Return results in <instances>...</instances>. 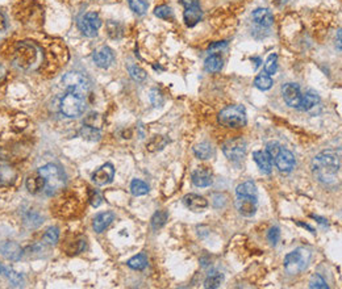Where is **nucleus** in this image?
<instances>
[{"label":"nucleus","instance_id":"nucleus-1","mask_svg":"<svg viewBox=\"0 0 342 289\" xmlns=\"http://www.w3.org/2000/svg\"><path fill=\"white\" fill-rule=\"evenodd\" d=\"M341 167V155L336 150H324L312 160V171L317 180L324 184H333Z\"/></svg>","mask_w":342,"mask_h":289},{"label":"nucleus","instance_id":"nucleus-2","mask_svg":"<svg viewBox=\"0 0 342 289\" xmlns=\"http://www.w3.org/2000/svg\"><path fill=\"white\" fill-rule=\"evenodd\" d=\"M86 96V94L79 92V91H67L66 95L62 97L61 104H60V109L63 113V116L69 117V118H77V117L82 116L87 107Z\"/></svg>","mask_w":342,"mask_h":289},{"label":"nucleus","instance_id":"nucleus-3","mask_svg":"<svg viewBox=\"0 0 342 289\" xmlns=\"http://www.w3.org/2000/svg\"><path fill=\"white\" fill-rule=\"evenodd\" d=\"M37 173L43 177L45 180V191L48 194L56 193L57 191H60L65 186V173L62 169L57 164L49 163L39 169Z\"/></svg>","mask_w":342,"mask_h":289},{"label":"nucleus","instance_id":"nucleus-4","mask_svg":"<svg viewBox=\"0 0 342 289\" xmlns=\"http://www.w3.org/2000/svg\"><path fill=\"white\" fill-rule=\"evenodd\" d=\"M311 260V251L304 247H299L296 250L291 251L284 258V270L290 275H296L307 268Z\"/></svg>","mask_w":342,"mask_h":289},{"label":"nucleus","instance_id":"nucleus-5","mask_svg":"<svg viewBox=\"0 0 342 289\" xmlns=\"http://www.w3.org/2000/svg\"><path fill=\"white\" fill-rule=\"evenodd\" d=\"M219 122L228 128H242L246 125V111L242 105H229L219 113Z\"/></svg>","mask_w":342,"mask_h":289},{"label":"nucleus","instance_id":"nucleus-6","mask_svg":"<svg viewBox=\"0 0 342 289\" xmlns=\"http://www.w3.org/2000/svg\"><path fill=\"white\" fill-rule=\"evenodd\" d=\"M100 26H101V20L96 12H87L78 19V29L82 32V35L90 39L98 36Z\"/></svg>","mask_w":342,"mask_h":289},{"label":"nucleus","instance_id":"nucleus-7","mask_svg":"<svg viewBox=\"0 0 342 289\" xmlns=\"http://www.w3.org/2000/svg\"><path fill=\"white\" fill-rule=\"evenodd\" d=\"M246 141L243 138H241V137H239V138L230 139V141H228L226 143H224L222 153H224V155L229 160H232V162H239V160L242 159L243 156H245V154H246Z\"/></svg>","mask_w":342,"mask_h":289},{"label":"nucleus","instance_id":"nucleus-8","mask_svg":"<svg viewBox=\"0 0 342 289\" xmlns=\"http://www.w3.org/2000/svg\"><path fill=\"white\" fill-rule=\"evenodd\" d=\"M62 83L65 84L67 90L79 91V92H83L86 95L88 94L90 87H91V83L86 78V75L77 73V71H71V73L66 74L63 79H62Z\"/></svg>","mask_w":342,"mask_h":289},{"label":"nucleus","instance_id":"nucleus-9","mask_svg":"<svg viewBox=\"0 0 342 289\" xmlns=\"http://www.w3.org/2000/svg\"><path fill=\"white\" fill-rule=\"evenodd\" d=\"M37 59V52L31 43H21L16 50V62L22 69H29Z\"/></svg>","mask_w":342,"mask_h":289},{"label":"nucleus","instance_id":"nucleus-10","mask_svg":"<svg viewBox=\"0 0 342 289\" xmlns=\"http://www.w3.org/2000/svg\"><path fill=\"white\" fill-rule=\"evenodd\" d=\"M282 95L286 104L291 108L299 109L300 103H302V92L300 87L295 83H287L282 87Z\"/></svg>","mask_w":342,"mask_h":289},{"label":"nucleus","instance_id":"nucleus-11","mask_svg":"<svg viewBox=\"0 0 342 289\" xmlns=\"http://www.w3.org/2000/svg\"><path fill=\"white\" fill-rule=\"evenodd\" d=\"M277 169L281 171V173H291L292 170L295 169V164H296V160H295L294 154L291 153L290 150H286L282 147V150L277 154V156L274 158L273 160Z\"/></svg>","mask_w":342,"mask_h":289},{"label":"nucleus","instance_id":"nucleus-12","mask_svg":"<svg viewBox=\"0 0 342 289\" xmlns=\"http://www.w3.org/2000/svg\"><path fill=\"white\" fill-rule=\"evenodd\" d=\"M92 59L95 62V65L100 69H108L115 60V54L112 49L108 46H101L92 54Z\"/></svg>","mask_w":342,"mask_h":289},{"label":"nucleus","instance_id":"nucleus-13","mask_svg":"<svg viewBox=\"0 0 342 289\" xmlns=\"http://www.w3.org/2000/svg\"><path fill=\"white\" fill-rule=\"evenodd\" d=\"M113 176H115L113 166L111 163H105L94 173L92 181L95 183L96 186H105V184H109L113 180Z\"/></svg>","mask_w":342,"mask_h":289},{"label":"nucleus","instance_id":"nucleus-14","mask_svg":"<svg viewBox=\"0 0 342 289\" xmlns=\"http://www.w3.org/2000/svg\"><path fill=\"white\" fill-rule=\"evenodd\" d=\"M257 197H245V196H237L236 207L237 211L245 217H251L256 214L257 212Z\"/></svg>","mask_w":342,"mask_h":289},{"label":"nucleus","instance_id":"nucleus-15","mask_svg":"<svg viewBox=\"0 0 342 289\" xmlns=\"http://www.w3.org/2000/svg\"><path fill=\"white\" fill-rule=\"evenodd\" d=\"M0 252L4 256L5 259L12 260V262H18L22 258V254L24 251L20 247V245H18L16 242L7 241L4 242L1 246H0Z\"/></svg>","mask_w":342,"mask_h":289},{"label":"nucleus","instance_id":"nucleus-16","mask_svg":"<svg viewBox=\"0 0 342 289\" xmlns=\"http://www.w3.org/2000/svg\"><path fill=\"white\" fill-rule=\"evenodd\" d=\"M183 204H184L190 211L196 212V213L205 211L208 208V200L205 199V197H203V196L196 193L186 194V196L183 197Z\"/></svg>","mask_w":342,"mask_h":289},{"label":"nucleus","instance_id":"nucleus-17","mask_svg":"<svg viewBox=\"0 0 342 289\" xmlns=\"http://www.w3.org/2000/svg\"><path fill=\"white\" fill-rule=\"evenodd\" d=\"M191 179H192V183H194L196 187L204 188V187H209L212 184L213 175L212 173L208 169H205V167H199V169H196L195 171L192 173Z\"/></svg>","mask_w":342,"mask_h":289},{"label":"nucleus","instance_id":"nucleus-18","mask_svg":"<svg viewBox=\"0 0 342 289\" xmlns=\"http://www.w3.org/2000/svg\"><path fill=\"white\" fill-rule=\"evenodd\" d=\"M18 177L16 170L4 160L0 159V186H12Z\"/></svg>","mask_w":342,"mask_h":289},{"label":"nucleus","instance_id":"nucleus-19","mask_svg":"<svg viewBox=\"0 0 342 289\" xmlns=\"http://www.w3.org/2000/svg\"><path fill=\"white\" fill-rule=\"evenodd\" d=\"M253 159L256 160V163L258 164L261 173L270 175L273 171V159L270 158V155L266 151L258 150L253 153Z\"/></svg>","mask_w":342,"mask_h":289},{"label":"nucleus","instance_id":"nucleus-20","mask_svg":"<svg viewBox=\"0 0 342 289\" xmlns=\"http://www.w3.org/2000/svg\"><path fill=\"white\" fill-rule=\"evenodd\" d=\"M251 18L257 25L262 26V28H269L274 22L273 13L267 8H257L251 15Z\"/></svg>","mask_w":342,"mask_h":289},{"label":"nucleus","instance_id":"nucleus-21","mask_svg":"<svg viewBox=\"0 0 342 289\" xmlns=\"http://www.w3.org/2000/svg\"><path fill=\"white\" fill-rule=\"evenodd\" d=\"M113 220H115V214H113L112 212H104V213H100V214H98L94 218L92 228H94L96 233H103L104 230L112 224Z\"/></svg>","mask_w":342,"mask_h":289},{"label":"nucleus","instance_id":"nucleus-22","mask_svg":"<svg viewBox=\"0 0 342 289\" xmlns=\"http://www.w3.org/2000/svg\"><path fill=\"white\" fill-rule=\"evenodd\" d=\"M320 105V96L317 95L315 91H308L304 95H302V103H300L299 109L311 112L313 109Z\"/></svg>","mask_w":342,"mask_h":289},{"label":"nucleus","instance_id":"nucleus-23","mask_svg":"<svg viewBox=\"0 0 342 289\" xmlns=\"http://www.w3.org/2000/svg\"><path fill=\"white\" fill-rule=\"evenodd\" d=\"M203 18V12L200 9V5H196V7H191V8H186L184 13H183V19H184V22H186L187 26H195L198 22L201 20Z\"/></svg>","mask_w":342,"mask_h":289},{"label":"nucleus","instance_id":"nucleus-24","mask_svg":"<svg viewBox=\"0 0 342 289\" xmlns=\"http://www.w3.org/2000/svg\"><path fill=\"white\" fill-rule=\"evenodd\" d=\"M25 184L28 191L33 194L40 193V192L45 191V180H43V177L41 176L39 173H35V175H31V176L28 177Z\"/></svg>","mask_w":342,"mask_h":289},{"label":"nucleus","instance_id":"nucleus-25","mask_svg":"<svg viewBox=\"0 0 342 289\" xmlns=\"http://www.w3.org/2000/svg\"><path fill=\"white\" fill-rule=\"evenodd\" d=\"M194 153H195L196 158H199V159H211L212 156H215V147L209 142L198 143L194 147Z\"/></svg>","mask_w":342,"mask_h":289},{"label":"nucleus","instance_id":"nucleus-26","mask_svg":"<svg viewBox=\"0 0 342 289\" xmlns=\"http://www.w3.org/2000/svg\"><path fill=\"white\" fill-rule=\"evenodd\" d=\"M222 66H224V60H222L220 54H211V56L205 59V62H204L205 70H207L208 73L212 74L220 73Z\"/></svg>","mask_w":342,"mask_h":289},{"label":"nucleus","instance_id":"nucleus-27","mask_svg":"<svg viewBox=\"0 0 342 289\" xmlns=\"http://www.w3.org/2000/svg\"><path fill=\"white\" fill-rule=\"evenodd\" d=\"M237 196H245V197H257L258 199V190L256 184L253 181H245L242 184H240L236 188Z\"/></svg>","mask_w":342,"mask_h":289},{"label":"nucleus","instance_id":"nucleus-28","mask_svg":"<svg viewBox=\"0 0 342 289\" xmlns=\"http://www.w3.org/2000/svg\"><path fill=\"white\" fill-rule=\"evenodd\" d=\"M222 280H224L222 273L219 271H216V270H213V271H211L209 273H208L207 279L204 280V287L208 289L209 288L216 289L220 287L221 283H222Z\"/></svg>","mask_w":342,"mask_h":289},{"label":"nucleus","instance_id":"nucleus-29","mask_svg":"<svg viewBox=\"0 0 342 289\" xmlns=\"http://www.w3.org/2000/svg\"><path fill=\"white\" fill-rule=\"evenodd\" d=\"M3 276L7 277L9 283H11L13 287H16V288H20V287L24 285V276H22L21 273H19V272H16L15 270H12V268L5 267Z\"/></svg>","mask_w":342,"mask_h":289},{"label":"nucleus","instance_id":"nucleus-30","mask_svg":"<svg viewBox=\"0 0 342 289\" xmlns=\"http://www.w3.org/2000/svg\"><path fill=\"white\" fill-rule=\"evenodd\" d=\"M80 137L87 141H99L100 139V130L95 126L84 125L80 129Z\"/></svg>","mask_w":342,"mask_h":289},{"label":"nucleus","instance_id":"nucleus-31","mask_svg":"<svg viewBox=\"0 0 342 289\" xmlns=\"http://www.w3.org/2000/svg\"><path fill=\"white\" fill-rule=\"evenodd\" d=\"M128 267H130L132 270H137V271H142L147 267V258L143 254H139L130 258L128 260Z\"/></svg>","mask_w":342,"mask_h":289},{"label":"nucleus","instance_id":"nucleus-32","mask_svg":"<svg viewBox=\"0 0 342 289\" xmlns=\"http://www.w3.org/2000/svg\"><path fill=\"white\" fill-rule=\"evenodd\" d=\"M273 84H274L273 78H271L270 75H267L266 73L260 74V75L256 78V80H254V86L261 91L270 90V88L273 87Z\"/></svg>","mask_w":342,"mask_h":289},{"label":"nucleus","instance_id":"nucleus-33","mask_svg":"<svg viewBox=\"0 0 342 289\" xmlns=\"http://www.w3.org/2000/svg\"><path fill=\"white\" fill-rule=\"evenodd\" d=\"M130 192L133 196H143L149 192V186L140 179H135L130 183Z\"/></svg>","mask_w":342,"mask_h":289},{"label":"nucleus","instance_id":"nucleus-34","mask_svg":"<svg viewBox=\"0 0 342 289\" xmlns=\"http://www.w3.org/2000/svg\"><path fill=\"white\" fill-rule=\"evenodd\" d=\"M42 217L40 216L39 213L35 211H29L24 216V224L28 226V228H37L40 225L42 224Z\"/></svg>","mask_w":342,"mask_h":289},{"label":"nucleus","instance_id":"nucleus-35","mask_svg":"<svg viewBox=\"0 0 342 289\" xmlns=\"http://www.w3.org/2000/svg\"><path fill=\"white\" fill-rule=\"evenodd\" d=\"M128 3H129L130 9L135 13H137L139 16L145 15L147 11V7H149L147 0H128Z\"/></svg>","mask_w":342,"mask_h":289},{"label":"nucleus","instance_id":"nucleus-36","mask_svg":"<svg viewBox=\"0 0 342 289\" xmlns=\"http://www.w3.org/2000/svg\"><path fill=\"white\" fill-rule=\"evenodd\" d=\"M128 71H129V75L130 78L133 79V80H136V82H143L145 79H146V71L145 70H142L141 67H139L137 65H129L128 66Z\"/></svg>","mask_w":342,"mask_h":289},{"label":"nucleus","instance_id":"nucleus-37","mask_svg":"<svg viewBox=\"0 0 342 289\" xmlns=\"http://www.w3.org/2000/svg\"><path fill=\"white\" fill-rule=\"evenodd\" d=\"M167 217H169L167 212H165V211L157 212L156 214L152 217V228L153 229L158 230V229H161L162 226H165L166 221H167Z\"/></svg>","mask_w":342,"mask_h":289},{"label":"nucleus","instance_id":"nucleus-38","mask_svg":"<svg viewBox=\"0 0 342 289\" xmlns=\"http://www.w3.org/2000/svg\"><path fill=\"white\" fill-rule=\"evenodd\" d=\"M277 62H278L277 54H275V53L270 54V56L267 57L266 62H264V73L267 74V75H270V77L277 73V69H278Z\"/></svg>","mask_w":342,"mask_h":289},{"label":"nucleus","instance_id":"nucleus-39","mask_svg":"<svg viewBox=\"0 0 342 289\" xmlns=\"http://www.w3.org/2000/svg\"><path fill=\"white\" fill-rule=\"evenodd\" d=\"M309 288L328 289L329 288V285L326 284V281H325V279L321 276L320 273H315V275H312L311 280H309Z\"/></svg>","mask_w":342,"mask_h":289},{"label":"nucleus","instance_id":"nucleus-40","mask_svg":"<svg viewBox=\"0 0 342 289\" xmlns=\"http://www.w3.org/2000/svg\"><path fill=\"white\" fill-rule=\"evenodd\" d=\"M58 238H60V230H58V228L54 226V228H49L46 230V233L43 235V242L46 245H56Z\"/></svg>","mask_w":342,"mask_h":289},{"label":"nucleus","instance_id":"nucleus-41","mask_svg":"<svg viewBox=\"0 0 342 289\" xmlns=\"http://www.w3.org/2000/svg\"><path fill=\"white\" fill-rule=\"evenodd\" d=\"M154 15H156L158 19H162V20H169V19H173V11L170 8L169 5H158L156 9H154Z\"/></svg>","mask_w":342,"mask_h":289},{"label":"nucleus","instance_id":"nucleus-42","mask_svg":"<svg viewBox=\"0 0 342 289\" xmlns=\"http://www.w3.org/2000/svg\"><path fill=\"white\" fill-rule=\"evenodd\" d=\"M150 101H152V104L156 107V108H160V107H162V104H163V96H162V94H161L158 90H152L150 91Z\"/></svg>","mask_w":342,"mask_h":289},{"label":"nucleus","instance_id":"nucleus-43","mask_svg":"<svg viewBox=\"0 0 342 289\" xmlns=\"http://www.w3.org/2000/svg\"><path fill=\"white\" fill-rule=\"evenodd\" d=\"M267 239H269V242L271 245L275 246L278 242H279V239H281V229L277 228V226L271 228V229L269 230V234H267Z\"/></svg>","mask_w":342,"mask_h":289},{"label":"nucleus","instance_id":"nucleus-44","mask_svg":"<svg viewBox=\"0 0 342 289\" xmlns=\"http://www.w3.org/2000/svg\"><path fill=\"white\" fill-rule=\"evenodd\" d=\"M282 150V146L279 145L278 142H269L267 143V146H266V153L269 154L270 158L274 160V158L277 156V154L279 153V151Z\"/></svg>","mask_w":342,"mask_h":289},{"label":"nucleus","instance_id":"nucleus-45","mask_svg":"<svg viewBox=\"0 0 342 289\" xmlns=\"http://www.w3.org/2000/svg\"><path fill=\"white\" fill-rule=\"evenodd\" d=\"M88 192H90V203H91V205L94 208H98L101 204V196L95 190H90Z\"/></svg>","mask_w":342,"mask_h":289},{"label":"nucleus","instance_id":"nucleus-46","mask_svg":"<svg viewBox=\"0 0 342 289\" xmlns=\"http://www.w3.org/2000/svg\"><path fill=\"white\" fill-rule=\"evenodd\" d=\"M226 46H228V42L226 41H220V42H215L212 43L209 48H208V52H212L213 54H217V53H220L222 49H225Z\"/></svg>","mask_w":342,"mask_h":289},{"label":"nucleus","instance_id":"nucleus-47","mask_svg":"<svg viewBox=\"0 0 342 289\" xmlns=\"http://www.w3.org/2000/svg\"><path fill=\"white\" fill-rule=\"evenodd\" d=\"M181 3L184 8H191V7L199 5V0H181Z\"/></svg>","mask_w":342,"mask_h":289},{"label":"nucleus","instance_id":"nucleus-48","mask_svg":"<svg viewBox=\"0 0 342 289\" xmlns=\"http://www.w3.org/2000/svg\"><path fill=\"white\" fill-rule=\"evenodd\" d=\"M5 29H7V21H5L4 15L0 12V36L4 33Z\"/></svg>","mask_w":342,"mask_h":289},{"label":"nucleus","instance_id":"nucleus-49","mask_svg":"<svg viewBox=\"0 0 342 289\" xmlns=\"http://www.w3.org/2000/svg\"><path fill=\"white\" fill-rule=\"evenodd\" d=\"M4 74H5L4 67H3V65H0V79H1V78H3V77H4Z\"/></svg>","mask_w":342,"mask_h":289},{"label":"nucleus","instance_id":"nucleus-50","mask_svg":"<svg viewBox=\"0 0 342 289\" xmlns=\"http://www.w3.org/2000/svg\"><path fill=\"white\" fill-rule=\"evenodd\" d=\"M4 266L0 263V275H1V276H3V273H4Z\"/></svg>","mask_w":342,"mask_h":289}]
</instances>
